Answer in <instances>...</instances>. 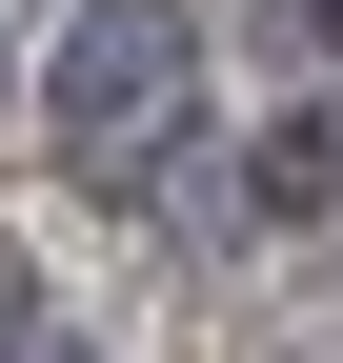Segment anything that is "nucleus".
Instances as JSON below:
<instances>
[{
    "instance_id": "1",
    "label": "nucleus",
    "mask_w": 343,
    "mask_h": 363,
    "mask_svg": "<svg viewBox=\"0 0 343 363\" xmlns=\"http://www.w3.org/2000/svg\"><path fill=\"white\" fill-rule=\"evenodd\" d=\"M202 121V21L182 0H81L61 61H40V142H61V182H162Z\"/></svg>"
},
{
    "instance_id": "2",
    "label": "nucleus",
    "mask_w": 343,
    "mask_h": 363,
    "mask_svg": "<svg viewBox=\"0 0 343 363\" xmlns=\"http://www.w3.org/2000/svg\"><path fill=\"white\" fill-rule=\"evenodd\" d=\"M263 21H283V40H303V61H343V0H263Z\"/></svg>"
},
{
    "instance_id": "3",
    "label": "nucleus",
    "mask_w": 343,
    "mask_h": 363,
    "mask_svg": "<svg viewBox=\"0 0 343 363\" xmlns=\"http://www.w3.org/2000/svg\"><path fill=\"white\" fill-rule=\"evenodd\" d=\"M0 343H40V283H21V242H0Z\"/></svg>"
}]
</instances>
